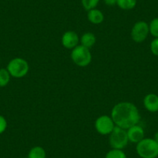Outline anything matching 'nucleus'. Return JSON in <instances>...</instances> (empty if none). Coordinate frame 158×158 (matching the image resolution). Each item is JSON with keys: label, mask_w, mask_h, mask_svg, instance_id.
Instances as JSON below:
<instances>
[{"label": "nucleus", "mask_w": 158, "mask_h": 158, "mask_svg": "<svg viewBox=\"0 0 158 158\" xmlns=\"http://www.w3.org/2000/svg\"><path fill=\"white\" fill-rule=\"evenodd\" d=\"M46 150L40 146L32 147L29 151L27 158H46Z\"/></svg>", "instance_id": "nucleus-13"}, {"label": "nucleus", "mask_w": 158, "mask_h": 158, "mask_svg": "<svg viewBox=\"0 0 158 158\" xmlns=\"http://www.w3.org/2000/svg\"><path fill=\"white\" fill-rule=\"evenodd\" d=\"M136 0H117L116 5L121 10H130L136 7Z\"/></svg>", "instance_id": "nucleus-15"}, {"label": "nucleus", "mask_w": 158, "mask_h": 158, "mask_svg": "<svg viewBox=\"0 0 158 158\" xmlns=\"http://www.w3.org/2000/svg\"><path fill=\"white\" fill-rule=\"evenodd\" d=\"M153 139H154L155 141H156V143H158V131L156 132V133L154 134Z\"/></svg>", "instance_id": "nucleus-22"}, {"label": "nucleus", "mask_w": 158, "mask_h": 158, "mask_svg": "<svg viewBox=\"0 0 158 158\" xmlns=\"http://www.w3.org/2000/svg\"><path fill=\"white\" fill-rule=\"evenodd\" d=\"M150 33L149 24L145 21H138L131 29V38L137 44L143 42Z\"/></svg>", "instance_id": "nucleus-6"}, {"label": "nucleus", "mask_w": 158, "mask_h": 158, "mask_svg": "<svg viewBox=\"0 0 158 158\" xmlns=\"http://www.w3.org/2000/svg\"><path fill=\"white\" fill-rule=\"evenodd\" d=\"M106 6H114L116 5L117 0H103Z\"/></svg>", "instance_id": "nucleus-21"}, {"label": "nucleus", "mask_w": 158, "mask_h": 158, "mask_svg": "<svg viewBox=\"0 0 158 158\" xmlns=\"http://www.w3.org/2000/svg\"><path fill=\"white\" fill-rule=\"evenodd\" d=\"M80 43L82 46L91 49L96 43V36L92 32L85 33L80 38Z\"/></svg>", "instance_id": "nucleus-12"}, {"label": "nucleus", "mask_w": 158, "mask_h": 158, "mask_svg": "<svg viewBox=\"0 0 158 158\" xmlns=\"http://www.w3.org/2000/svg\"><path fill=\"white\" fill-rule=\"evenodd\" d=\"M87 17L89 22L95 25L102 23L105 19V16L102 12L96 8L89 10L87 13Z\"/></svg>", "instance_id": "nucleus-11"}, {"label": "nucleus", "mask_w": 158, "mask_h": 158, "mask_svg": "<svg viewBox=\"0 0 158 158\" xmlns=\"http://www.w3.org/2000/svg\"><path fill=\"white\" fill-rule=\"evenodd\" d=\"M80 38L76 32L72 30L66 31L61 36V44L64 48L68 50H73L79 45Z\"/></svg>", "instance_id": "nucleus-8"}, {"label": "nucleus", "mask_w": 158, "mask_h": 158, "mask_svg": "<svg viewBox=\"0 0 158 158\" xmlns=\"http://www.w3.org/2000/svg\"><path fill=\"white\" fill-rule=\"evenodd\" d=\"M11 77L6 68H0V88H4L8 85Z\"/></svg>", "instance_id": "nucleus-14"}, {"label": "nucleus", "mask_w": 158, "mask_h": 158, "mask_svg": "<svg viewBox=\"0 0 158 158\" xmlns=\"http://www.w3.org/2000/svg\"><path fill=\"white\" fill-rule=\"evenodd\" d=\"M115 127L113 119L111 115H102L96 118L95 122V129L99 134L109 135Z\"/></svg>", "instance_id": "nucleus-7"}, {"label": "nucleus", "mask_w": 158, "mask_h": 158, "mask_svg": "<svg viewBox=\"0 0 158 158\" xmlns=\"http://www.w3.org/2000/svg\"><path fill=\"white\" fill-rule=\"evenodd\" d=\"M150 33L155 38H158V17L154 18L149 23Z\"/></svg>", "instance_id": "nucleus-18"}, {"label": "nucleus", "mask_w": 158, "mask_h": 158, "mask_svg": "<svg viewBox=\"0 0 158 158\" xmlns=\"http://www.w3.org/2000/svg\"><path fill=\"white\" fill-rule=\"evenodd\" d=\"M110 115L115 125L124 130L139 124L141 118L138 108L130 102H121L115 104Z\"/></svg>", "instance_id": "nucleus-1"}, {"label": "nucleus", "mask_w": 158, "mask_h": 158, "mask_svg": "<svg viewBox=\"0 0 158 158\" xmlns=\"http://www.w3.org/2000/svg\"><path fill=\"white\" fill-rule=\"evenodd\" d=\"M109 136V143L112 149L123 150L128 145L129 139L127 130L115 126L113 131Z\"/></svg>", "instance_id": "nucleus-5"}, {"label": "nucleus", "mask_w": 158, "mask_h": 158, "mask_svg": "<svg viewBox=\"0 0 158 158\" xmlns=\"http://www.w3.org/2000/svg\"><path fill=\"white\" fill-rule=\"evenodd\" d=\"M81 1L83 8L86 11H89L92 9L96 8L97 6L99 3L100 0H81Z\"/></svg>", "instance_id": "nucleus-17"}, {"label": "nucleus", "mask_w": 158, "mask_h": 158, "mask_svg": "<svg viewBox=\"0 0 158 158\" xmlns=\"http://www.w3.org/2000/svg\"><path fill=\"white\" fill-rule=\"evenodd\" d=\"M6 69L10 72L11 77L22 78L28 74L30 65L25 59L22 57H15L9 61Z\"/></svg>", "instance_id": "nucleus-3"}, {"label": "nucleus", "mask_w": 158, "mask_h": 158, "mask_svg": "<svg viewBox=\"0 0 158 158\" xmlns=\"http://www.w3.org/2000/svg\"><path fill=\"white\" fill-rule=\"evenodd\" d=\"M143 106L148 112H158V95L153 93L147 94L143 98Z\"/></svg>", "instance_id": "nucleus-10"}, {"label": "nucleus", "mask_w": 158, "mask_h": 158, "mask_svg": "<svg viewBox=\"0 0 158 158\" xmlns=\"http://www.w3.org/2000/svg\"><path fill=\"white\" fill-rule=\"evenodd\" d=\"M136 151L141 158H157L158 143L153 138H144L136 144Z\"/></svg>", "instance_id": "nucleus-2"}, {"label": "nucleus", "mask_w": 158, "mask_h": 158, "mask_svg": "<svg viewBox=\"0 0 158 158\" xmlns=\"http://www.w3.org/2000/svg\"></svg>", "instance_id": "nucleus-23"}, {"label": "nucleus", "mask_w": 158, "mask_h": 158, "mask_svg": "<svg viewBox=\"0 0 158 158\" xmlns=\"http://www.w3.org/2000/svg\"><path fill=\"white\" fill-rule=\"evenodd\" d=\"M150 51L154 56L158 57V38H154L150 45Z\"/></svg>", "instance_id": "nucleus-19"}, {"label": "nucleus", "mask_w": 158, "mask_h": 158, "mask_svg": "<svg viewBox=\"0 0 158 158\" xmlns=\"http://www.w3.org/2000/svg\"><path fill=\"white\" fill-rule=\"evenodd\" d=\"M105 158H127V156L123 150L111 149L107 152Z\"/></svg>", "instance_id": "nucleus-16"}, {"label": "nucleus", "mask_w": 158, "mask_h": 158, "mask_svg": "<svg viewBox=\"0 0 158 158\" xmlns=\"http://www.w3.org/2000/svg\"><path fill=\"white\" fill-rule=\"evenodd\" d=\"M7 127H8V123L6 118L3 115H0V135L2 134L6 130Z\"/></svg>", "instance_id": "nucleus-20"}, {"label": "nucleus", "mask_w": 158, "mask_h": 158, "mask_svg": "<svg viewBox=\"0 0 158 158\" xmlns=\"http://www.w3.org/2000/svg\"><path fill=\"white\" fill-rule=\"evenodd\" d=\"M127 133L129 142L132 143L137 144L138 143L140 142L143 139L145 138L144 137L145 132H144L143 128L139 124L133 126V127L127 129Z\"/></svg>", "instance_id": "nucleus-9"}, {"label": "nucleus", "mask_w": 158, "mask_h": 158, "mask_svg": "<svg viewBox=\"0 0 158 158\" xmlns=\"http://www.w3.org/2000/svg\"><path fill=\"white\" fill-rule=\"evenodd\" d=\"M71 58L74 64L78 67L85 68V67L89 66L91 64L92 55L90 49L79 44L74 49L71 50Z\"/></svg>", "instance_id": "nucleus-4"}]
</instances>
